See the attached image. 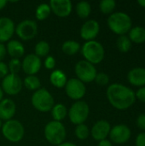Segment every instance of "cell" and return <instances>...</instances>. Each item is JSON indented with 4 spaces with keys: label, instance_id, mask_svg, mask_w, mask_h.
<instances>
[{
    "label": "cell",
    "instance_id": "6da1fadb",
    "mask_svg": "<svg viewBox=\"0 0 145 146\" xmlns=\"http://www.w3.org/2000/svg\"><path fill=\"white\" fill-rule=\"evenodd\" d=\"M106 95L110 104L120 110L129 109L136 101L134 91L126 86L118 83L110 85L107 89Z\"/></svg>",
    "mask_w": 145,
    "mask_h": 146
},
{
    "label": "cell",
    "instance_id": "7a4b0ae2",
    "mask_svg": "<svg viewBox=\"0 0 145 146\" xmlns=\"http://www.w3.org/2000/svg\"><path fill=\"white\" fill-rule=\"evenodd\" d=\"M107 22L109 29L120 36L129 33L132 27V18L129 16V15L121 11L112 13L109 16Z\"/></svg>",
    "mask_w": 145,
    "mask_h": 146
},
{
    "label": "cell",
    "instance_id": "3957f363",
    "mask_svg": "<svg viewBox=\"0 0 145 146\" xmlns=\"http://www.w3.org/2000/svg\"><path fill=\"white\" fill-rule=\"evenodd\" d=\"M81 53L85 61L94 65L100 63L103 60L105 50L101 43L96 40H91L87 41L83 44Z\"/></svg>",
    "mask_w": 145,
    "mask_h": 146
},
{
    "label": "cell",
    "instance_id": "277c9868",
    "mask_svg": "<svg viewBox=\"0 0 145 146\" xmlns=\"http://www.w3.org/2000/svg\"><path fill=\"white\" fill-rule=\"evenodd\" d=\"M31 101L34 109L42 113L50 111L55 105L52 95L44 88H40L35 91L32 96Z\"/></svg>",
    "mask_w": 145,
    "mask_h": 146
},
{
    "label": "cell",
    "instance_id": "5b68a950",
    "mask_svg": "<svg viewBox=\"0 0 145 146\" xmlns=\"http://www.w3.org/2000/svg\"><path fill=\"white\" fill-rule=\"evenodd\" d=\"M44 137L50 144L59 145L66 138L65 127L60 121H50L44 127Z\"/></svg>",
    "mask_w": 145,
    "mask_h": 146
},
{
    "label": "cell",
    "instance_id": "8992f818",
    "mask_svg": "<svg viewBox=\"0 0 145 146\" xmlns=\"http://www.w3.org/2000/svg\"><path fill=\"white\" fill-rule=\"evenodd\" d=\"M24 127L17 120H9L5 121L2 126V133L3 137L13 143L21 141L24 136Z\"/></svg>",
    "mask_w": 145,
    "mask_h": 146
},
{
    "label": "cell",
    "instance_id": "52a82bcc",
    "mask_svg": "<svg viewBox=\"0 0 145 146\" xmlns=\"http://www.w3.org/2000/svg\"><path fill=\"white\" fill-rule=\"evenodd\" d=\"M68 116L70 121L74 125L84 124L90 114L89 105L84 101H76L69 109Z\"/></svg>",
    "mask_w": 145,
    "mask_h": 146
},
{
    "label": "cell",
    "instance_id": "ba28073f",
    "mask_svg": "<svg viewBox=\"0 0 145 146\" xmlns=\"http://www.w3.org/2000/svg\"><path fill=\"white\" fill-rule=\"evenodd\" d=\"M74 71L77 75V79L84 84L92 82L97 74L95 66L85 60L78 62L75 65Z\"/></svg>",
    "mask_w": 145,
    "mask_h": 146
},
{
    "label": "cell",
    "instance_id": "9c48e42d",
    "mask_svg": "<svg viewBox=\"0 0 145 146\" xmlns=\"http://www.w3.org/2000/svg\"><path fill=\"white\" fill-rule=\"evenodd\" d=\"M15 33L24 41L32 39L38 33V25L32 20H24L15 27Z\"/></svg>",
    "mask_w": 145,
    "mask_h": 146
},
{
    "label": "cell",
    "instance_id": "30bf717a",
    "mask_svg": "<svg viewBox=\"0 0 145 146\" xmlns=\"http://www.w3.org/2000/svg\"><path fill=\"white\" fill-rule=\"evenodd\" d=\"M23 82L17 74H8L2 81V90L10 96L17 95L22 89Z\"/></svg>",
    "mask_w": 145,
    "mask_h": 146
},
{
    "label": "cell",
    "instance_id": "8fae6325",
    "mask_svg": "<svg viewBox=\"0 0 145 146\" xmlns=\"http://www.w3.org/2000/svg\"><path fill=\"white\" fill-rule=\"evenodd\" d=\"M65 92L69 98L79 101V99H81L85 95L86 89L83 82L76 78H72L67 81L65 86Z\"/></svg>",
    "mask_w": 145,
    "mask_h": 146
},
{
    "label": "cell",
    "instance_id": "7c38bea8",
    "mask_svg": "<svg viewBox=\"0 0 145 146\" xmlns=\"http://www.w3.org/2000/svg\"><path fill=\"white\" fill-rule=\"evenodd\" d=\"M132 135L131 129L126 125H116L111 128L109 137L112 142L117 145H122L126 143Z\"/></svg>",
    "mask_w": 145,
    "mask_h": 146
},
{
    "label": "cell",
    "instance_id": "4fadbf2b",
    "mask_svg": "<svg viewBox=\"0 0 145 146\" xmlns=\"http://www.w3.org/2000/svg\"><path fill=\"white\" fill-rule=\"evenodd\" d=\"M41 60L35 54L27 55L21 62V68L27 75L36 74L41 68Z\"/></svg>",
    "mask_w": 145,
    "mask_h": 146
},
{
    "label": "cell",
    "instance_id": "5bb4252c",
    "mask_svg": "<svg viewBox=\"0 0 145 146\" xmlns=\"http://www.w3.org/2000/svg\"><path fill=\"white\" fill-rule=\"evenodd\" d=\"M49 5L51 11L58 17L68 16L73 9V4L70 0H51Z\"/></svg>",
    "mask_w": 145,
    "mask_h": 146
},
{
    "label": "cell",
    "instance_id": "9a60e30c",
    "mask_svg": "<svg viewBox=\"0 0 145 146\" xmlns=\"http://www.w3.org/2000/svg\"><path fill=\"white\" fill-rule=\"evenodd\" d=\"M100 31V25L95 20L86 21L80 28V37L87 41L94 40Z\"/></svg>",
    "mask_w": 145,
    "mask_h": 146
},
{
    "label": "cell",
    "instance_id": "2e32d148",
    "mask_svg": "<svg viewBox=\"0 0 145 146\" xmlns=\"http://www.w3.org/2000/svg\"><path fill=\"white\" fill-rule=\"evenodd\" d=\"M110 130L111 126L109 122L105 120H100L93 125L91 130V134L95 140L101 141L107 139L109 135Z\"/></svg>",
    "mask_w": 145,
    "mask_h": 146
},
{
    "label": "cell",
    "instance_id": "e0dca14e",
    "mask_svg": "<svg viewBox=\"0 0 145 146\" xmlns=\"http://www.w3.org/2000/svg\"><path fill=\"white\" fill-rule=\"evenodd\" d=\"M15 31L14 21L8 17L0 18V43L9 41Z\"/></svg>",
    "mask_w": 145,
    "mask_h": 146
},
{
    "label": "cell",
    "instance_id": "ac0fdd59",
    "mask_svg": "<svg viewBox=\"0 0 145 146\" xmlns=\"http://www.w3.org/2000/svg\"><path fill=\"white\" fill-rule=\"evenodd\" d=\"M16 111V105L9 98L3 99L0 102V120L9 121L13 118Z\"/></svg>",
    "mask_w": 145,
    "mask_h": 146
},
{
    "label": "cell",
    "instance_id": "d6986e66",
    "mask_svg": "<svg viewBox=\"0 0 145 146\" xmlns=\"http://www.w3.org/2000/svg\"><path fill=\"white\" fill-rule=\"evenodd\" d=\"M127 80L134 86H145V68L137 67L131 69L127 74Z\"/></svg>",
    "mask_w": 145,
    "mask_h": 146
},
{
    "label": "cell",
    "instance_id": "ffe728a7",
    "mask_svg": "<svg viewBox=\"0 0 145 146\" xmlns=\"http://www.w3.org/2000/svg\"><path fill=\"white\" fill-rule=\"evenodd\" d=\"M6 50L8 54L12 58H16V59L21 57L25 53V48L23 44L18 40L9 41L6 46Z\"/></svg>",
    "mask_w": 145,
    "mask_h": 146
},
{
    "label": "cell",
    "instance_id": "44dd1931",
    "mask_svg": "<svg viewBox=\"0 0 145 146\" xmlns=\"http://www.w3.org/2000/svg\"><path fill=\"white\" fill-rule=\"evenodd\" d=\"M128 34L131 42L135 44H143L145 42V28L143 27L136 26L132 27Z\"/></svg>",
    "mask_w": 145,
    "mask_h": 146
},
{
    "label": "cell",
    "instance_id": "7402d4cb",
    "mask_svg": "<svg viewBox=\"0 0 145 146\" xmlns=\"http://www.w3.org/2000/svg\"><path fill=\"white\" fill-rule=\"evenodd\" d=\"M50 83L57 88H62L66 86L68 81L66 74L61 70H54L50 76Z\"/></svg>",
    "mask_w": 145,
    "mask_h": 146
},
{
    "label": "cell",
    "instance_id": "603a6c76",
    "mask_svg": "<svg viewBox=\"0 0 145 146\" xmlns=\"http://www.w3.org/2000/svg\"><path fill=\"white\" fill-rule=\"evenodd\" d=\"M51 115L53 117V121H60L64 120L68 115V110L66 106L62 104H56L53 106L51 110Z\"/></svg>",
    "mask_w": 145,
    "mask_h": 146
},
{
    "label": "cell",
    "instance_id": "cb8c5ba5",
    "mask_svg": "<svg viewBox=\"0 0 145 146\" xmlns=\"http://www.w3.org/2000/svg\"><path fill=\"white\" fill-rule=\"evenodd\" d=\"M62 51L68 56H73L80 50V44L74 40H67L62 45Z\"/></svg>",
    "mask_w": 145,
    "mask_h": 146
},
{
    "label": "cell",
    "instance_id": "d4e9b609",
    "mask_svg": "<svg viewBox=\"0 0 145 146\" xmlns=\"http://www.w3.org/2000/svg\"><path fill=\"white\" fill-rule=\"evenodd\" d=\"M91 11V4L86 1H81L79 2L76 5V13L78 16L81 19L87 18Z\"/></svg>",
    "mask_w": 145,
    "mask_h": 146
},
{
    "label": "cell",
    "instance_id": "484cf974",
    "mask_svg": "<svg viewBox=\"0 0 145 146\" xmlns=\"http://www.w3.org/2000/svg\"><path fill=\"white\" fill-rule=\"evenodd\" d=\"M50 12H51V9L48 3H40L35 10V15H36L37 20L44 21L49 17V15H50Z\"/></svg>",
    "mask_w": 145,
    "mask_h": 146
},
{
    "label": "cell",
    "instance_id": "4316f807",
    "mask_svg": "<svg viewBox=\"0 0 145 146\" xmlns=\"http://www.w3.org/2000/svg\"><path fill=\"white\" fill-rule=\"evenodd\" d=\"M23 84L26 86V88H27L30 91H37L40 89L41 86L39 79L35 75H27L25 78Z\"/></svg>",
    "mask_w": 145,
    "mask_h": 146
},
{
    "label": "cell",
    "instance_id": "83f0119b",
    "mask_svg": "<svg viewBox=\"0 0 145 146\" xmlns=\"http://www.w3.org/2000/svg\"><path fill=\"white\" fill-rule=\"evenodd\" d=\"M116 44H117L118 50L122 53L128 52L132 48V42L129 39V38L126 35L120 36L117 39Z\"/></svg>",
    "mask_w": 145,
    "mask_h": 146
},
{
    "label": "cell",
    "instance_id": "f1b7e54d",
    "mask_svg": "<svg viewBox=\"0 0 145 146\" xmlns=\"http://www.w3.org/2000/svg\"><path fill=\"white\" fill-rule=\"evenodd\" d=\"M50 44L46 41H39L34 48L35 50V55L37 56L40 57H45L48 56L50 52Z\"/></svg>",
    "mask_w": 145,
    "mask_h": 146
},
{
    "label": "cell",
    "instance_id": "f546056e",
    "mask_svg": "<svg viewBox=\"0 0 145 146\" xmlns=\"http://www.w3.org/2000/svg\"><path fill=\"white\" fill-rule=\"evenodd\" d=\"M116 7L115 0H103L99 3V8L102 13L105 15H111Z\"/></svg>",
    "mask_w": 145,
    "mask_h": 146
},
{
    "label": "cell",
    "instance_id": "4dcf8cb0",
    "mask_svg": "<svg viewBox=\"0 0 145 146\" xmlns=\"http://www.w3.org/2000/svg\"><path fill=\"white\" fill-rule=\"evenodd\" d=\"M75 135L79 139L85 140L89 137L90 130H89L88 127L85 124L77 125V127L75 128Z\"/></svg>",
    "mask_w": 145,
    "mask_h": 146
},
{
    "label": "cell",
    "instance_id": "1f68e13d",
    "mask_svg": "<svg viewBox=\"0 0 145 146\" xmlns=\"http://www.w3.org/2000/svg\"><path fill=\"white\" fill-rule=\"evenodd\" d=\"M8 68H9V71L10 72L9 74H16L18 72H20V70L21 68V62L19 59L12 58L9 62Z\"/></svg>",
    "mask_w": 145,
    "mask_h": 146
},
{
    "label": "cell",
    "instance_id": "d6a6232c",
    "mask_svg": "<svg viewBox=\"0 0 145 146\" xmlns=\"http://www.w3.org/2000/svg\"><path fill=\"white\" fill-rule=\"evenodd\" d=\"M94 80L99 86H106L109 82V77L105 73H97Z\"/></svg>",
    "mask_w": 145,
    "mask_h": 146
},
{
    "label": "cell",
    "instance_id": "836d02e7",
    "mask_svg": "<svg viewBox=\"0 0 145 146\" xmlns=\"http://www.w3.org/2000/svg\"><path fill=\"white\" fill-rule=\"evenodd\" d=\"M44 67L47 69H53L56 67V60L53 56H48L45 58L44 61Z\"/></svg>",
    "mask_w": 145,
    "mask_h": 146
},
{
    "label": "cell",
    "instance_id": "e575fe53",
    "mask_svg": "<svg viewBox=\"0 0 145 146\" xmlns=\"http://www.w3.org/2000/svg\"><path fill=\"white\" fill-rule=\"evenodd\" d=\"M136 98H138L142 103H145V86L140 87L136 92H135Z\"/></svg>",
    "mask_w": 145,
    "mask_h": 146
},
{
    "label": "cell",
    "instance_id": "d590c367",
    "mask_svg": "<svg viewBox=\"0 0 145 146\" xmlns=\"http://www.w3.org/2000/svg\"><path fill=\"white\" fill-rule=\"evenodd\" d=\"M136 146H145V132L140 133L136 137Z\"/></svg>",
    "mask_w": 145,
    "mask_h": 146
},
{
    "label": "cell",
    "instance_id": "8d00e7d4",
    "mask_svg": "<svg viewBox=\"0 0 145 146\" xmlns=\"http://www.w3.org/2000/svg\"><path fill=\"white\" fill-rule=\"evenodd\" d=\"M9 74L8 65L3 62H0V79H3Z\"/></svg>",
    "mask_w": 145,
    "mask_h": 146
},
{
    "label": "cell",
    "instance_id": "74e56055",
    "mask_svg": "<svg viewBox=\"0 0 145 146\" xmlns=\"http://www.w3.org/2000/svg\"><path fill=\"white\" fill-rule=\"evenodd\" d=\"M137 125L141 130L145 132V114H141L138 115L137 119Z\"/></svg>",
    "mask_w": 145,
    "mask_h": 146
},
{
    "label": "cell",
    "instance_id": "f35d334b",
    "mask_svg": "<svg viewBox=\"0 0 145 146\" xmlns=\"http://www.w3.org/2000/svg\"><path fill=\"white\" fill-rule=\"evenodd\" d=\"M6 53H7V50H6V47L4 46L3 44L0 43V62H2L5 56H6Z\"/></svg>",
    "mask_w": 145,
    "mask_h": 146
},
{
    "label": "cell",
    "instance_id": "ab89813d",
    "mask_svg": "<svg viewBox=\"0 0 145 146\" xmlns=\"http://www.w3.org/2000/svg\"><path fill=\"white\" fill-rule=\"evenodd\" d=\"M97 146H113V145H112V143H111L110 140H108L106 139H103V140L99 141L98 145Z\"/></svg>",
    "mask_w": 145,
    "mask_h": 146
},
{
    "label": "cell",
    "instance_id": "60d3db41",
    "mask_svg": "<svg viewBox=\"0 0 145 146\" xmlns=\"http://www.w3.org/2000/svg\"><path fill=\"white\" fill-rule=\"evenodd\" d=\"M57 146H76L74 144L71 143V142H63L62 144H60L59 145Z\"/></svg>",
    "mask_w": 145,
    "mask_h": 146
},
{
    "label": "cell",
    "instance_id": "b9f144b4",
    "mask_svg": "<svg viewBox=\"0 0 145 146\" xmlns=\"http://www.w3.org/2000/svg\"><path fill=\"white\" fill-rule=\"evenodd\" d=\"M6 3H7V1H5V0H0V10L3 9L5 7Z\"/></svg>",
    "mask_w": 145,
    "mask_h": 146
},
{
    "label": "cell",
    "instance_id": "7bdbcfd3",
    "mask_svg": "<svg viewBox=\"0 0 145 146\" xmlns=\"http://www.w3.org/2000/svg\"><path fill=\"white\" fill-rule=\"evenodd\" d=\"M138 3L140 6L145 8V0H138Z\"/></svg>",
    "mask_w": 145,
    "mask_h": 146
},
{
    "label": "cell",
    "instance_id": "ee69618b",
    "mask_svg": "<svg viewBox=\"0 0 145 146\" xmlns=\"http://www.w3.org/2000/svg\"><path fill=\"white\" fill-rule=\"evenodd\" d=\"M3 92L2 88L0 87V102L3 100Z\"/></svg>",
    "mask_w": 145,
    "mask_h": 146
},
{
    "label": "cell",
    "instance_id": "f6af8a7d",
    "mask_svg": "<svg viewBox=\"0 0 145 146\" xmlns=\"http://www.w3.org/2000/svg\"><path fill=\"white\" fill-rule=\"evenodd\" d=\"M2 126H3V122H2V121L0 120V128L2 127Z\"/></svg>",
    "mask_w": 145,
    "mask_h": 146
},
{
    "label": "cell",
    "instance_id": "bcb514c9",
    "mask_svg": "<svg viewBox=\"0 0 145 146\" xmlns=\"http://www.w3.org/2000/svg\"><path fill=\"white\" fill-rule=\"evenodd\" d=\"M144 18H145V16H144Z\"/></svg>",
    "mask_w": 145,
    "mask_h": 146
}]
</instances>
